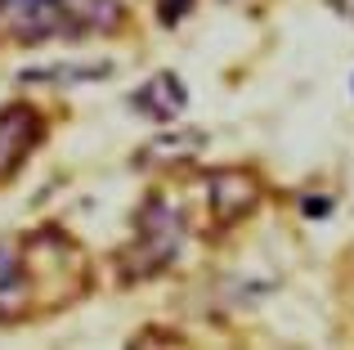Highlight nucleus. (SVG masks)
<instances>
[{"mask_svg":"<svg viewBox=\"0 0 354 350\" xmlns=\"http://www.w3.org/2000/svg\"><path fill=\"white\" fill-rule=\"evenodd\" d=\"M256 180H251L247 171H216L211 175V216H216V225H234L238 216H247L251 207H256Z\"/></svg>","mask_w":354,"mask_h":350,"instance_id":"nucleus-5","label":"nucleus"},{"mask_svg":"<svg viewBox=\"0 0 354 350\" xmlns=\"http://www.w3.org/2000/svg\"><path fill=\"white\" fill-rule=\"evenodd\" d=\"M193 0H157V14H162V23H175V18L189 14Z\"/></svg>","mask_w":354,"mask_h":350,"instance_id":"nucleus-7","label":"nucleus"},{"mask_svg":"<svg viewBox=\"0 0 354 350\" xmlns=\"http://www.w3.org/2000/svg\"><path fill=\"white\" fill-rule=\"evenodd\" d=\"M113 27H121L117 0H0V36L18 45L113 32Z\"/></svg>","mask_w":354,"mask_h":350,"instance_id":"nucleus-2","label":"nucleus"},{"mask_svg":"<svg viewBox=\"0 0 354 350\" xmlns=\"http://www.w3.org/2000/svg\"><path fill=\"white\" fill-rule=\"evenodd\" d=\"M135 108L153 122H175V113L184 108V81L175 72H157L153 81H144L135 95Z\"/></svg>","mask_w":354,"mask_h":350,"instance_id":"nucleus-6","label":"nucleus"},{"mask_svg":"<svg viewBox=\"0 0 354 350\" xmlns=\"http://www.w3.org/2000/svg\"><path fill=\"white\" fill-rule=\"evenodd\" d=\"M45 135V117L27 104H9L0 113V180H9L18 167L27 162V153L41 144Z\"/></svg>","mask_w":354,"mask_h":350,"instance_id":"nucleus-4","label":"nucleus"},{"mask_svg":"<svg viewBox=\"0 0 354 350\" xmlns=\"http://www.w3.org/2000/svg\"><path fill=\"white\" fill-rule=\"evenodd\" d=\"M332 9H337V14H346V18H354V0H328Z\"/></svg>","mask_w":354,"mask_h":350,"instance_id":"nucleus-8","label":"nucleus"},{"mask_svg":"<svg viewBox=\"0 0 354 350\" xmlns=\"http://www.w3.org/2000/svg\"><path fill=\"white\" fill-rule=\"evenodd\" d=\"M68 279H86V261L68 238L27 234L23 243H0V324L50 310L41 297L45 283H54L72 301L81 288H68Z\"/></svg>","mask_w":354,"mask_h":350,"instance_id":"nucleus-1","label":"nucleus"},{"mask_svg":"<svg viewBox=\"0 0 354 350\" xmlns=\"http://www.w3.org/2000/svg\"><path fill=\"white\" fill-rule=\"evenodd\" d=\"M184 247V216L166 207L162 198H148L135 225V243L121 252V274L126 279H148V274L166 270Z\"/></svg>","mask_w":354,"mask_h":350,"instance_id":"nucleus-3","label":"nucleus"}]
</instances>
